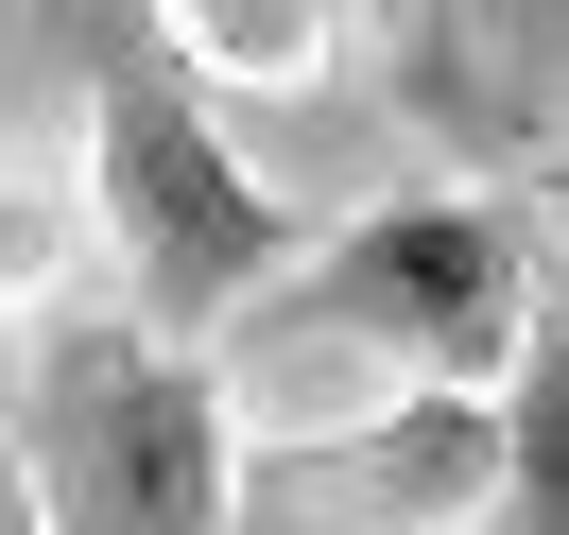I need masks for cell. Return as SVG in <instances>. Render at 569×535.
<instances>
[{
    "instance_id": "6da1fadb",
    "label": "cell",
    "mask_w": 569,
    "mask_h": 535,
    "mask_svg": "<svg viewBox=\"0 0 569 535\" xmlns=\"http://www.w3.org/2000/svg\"><path fill=\"white\" fill-rule=\"evenodd\" d=\"M535 311H552V208L466 174V190H397V208L293 242L208 328V363H346V397H397V380H466L483 397Z\"/></svg>"
},
{
    "instance_id": "7a4b0ae2",
    "label": "cell",
    "mask_w": 569,
    "mask_h": 535,
    "mask_svg": "<svg viewBox=\"0 0 569 535\" xmlns=\"http://www.w3.org/2000/svg\"><path fill=\"white\" fill-rule=\"evenodd\" d=\"M52 52H70V87H87V225H104L121 311L208 346V328L311 242L293 190L208 121V70L156 36L139 0H52Z\"/></svg>"
},
{
    "instance_id": "3957f363",
    "label": "cell",
    "mask_w": 569,
    "mask_h": 535,
    "mask_svg": "<svg viewBox=\"0 0 569 535\" xmlns=\"http://www.w3.org/2000/svg\"><path fill=\"white\" fill-rule=\"evenodd\" d=\"M0 449H18V535H224L242 397L190 328L139 311H36L0 363Z\"/></svg>"
},
{
    "instance_id": "277c9868",
    "label": "cell",
    "mask_w": 569,
    "mask_h": 535,
    "mask_svg": "<svg viewBox=\"0 0 569 535\" xmlns=\"http://www.w3.org/2000/svg\"><path fill=\"white\" fill-rule=\"evenodd\" d=\"M500 484V380H397L346 432H242L224 535H466Z\"/></svg>"
},
{
    "instance_id": "5b68a950",
    "label": "cell",
    "mask_w": 569,
    "mask_h": 535,
    "mask_svg": "<svg viewBox=\"0 0 569 535\" xmlns=\"http://www.w3.org/2000/svg\"><path fill=\"white\" fill-rule=\"evenodd\" d=\"M380 36H397V105H415L466 174H535V156H552L569 0H380Z\"/></svg>"
},
{
    "instance_id": "8992f818",
    "label": "cell",
    "mask_w": 569,
    "mask_h": 535,
    "mask_svg": "<svg viewBox=\"0 0 569 535\" xmlns=\"http://www.w3.org/2000/svg\"><path fill=\"white\" fill-rule=\"evenodd\" d=\"M156 36L190 52V70H259V87H311L328 70V36H346L362 0H139Z\"/></svg>"
}]
</instances>
